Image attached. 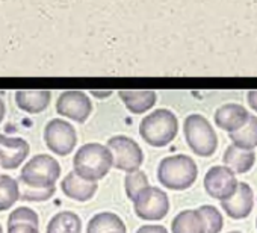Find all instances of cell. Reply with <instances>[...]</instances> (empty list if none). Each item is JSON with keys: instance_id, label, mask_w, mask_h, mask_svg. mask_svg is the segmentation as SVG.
I'll list each match as a JSON object with an SVG mask.
<instances>
[{"instance_id": "cell-1", "label": "cell", "mask_w": 257, "mask_h": 233, "mask_svg": "<svg viewBox=\"0 0 257 233\" xmlns=\"http://www.w3.org/2000/svg\"><path fill=\"white\" fill-rule=\"evenodd\" d=\"M113 167V159L106 146L89 143L82 146L73 159V171L83 180L97 183Z\"/></svg>"}, {"instance_id": "cell-2", "label": "cell", "mask_w": 257, "mask_h": 233, "mask_svg": "<svg viewBox=\"0 0 257 233\" xmlns=\"http://www.w3.org/2000/svg\"><path fill=\"white\" fill-rule=\"evenodd\" d=\"M198 176L197 164L186 155L164 158L158 167V180L168 189L183 191L194 185Z\"/></svg>"}, {"instance_id": "cell-3", "label": "cell", "mask_w": 257, "mask_h": 233, "mask_svg": "<svg viewBox=\"0 0 257 233\" xmlns=\"http://www.w3.org/2000/svg\"><path fill=\"white\" fill-rule=\"evenodd\" d=\"M179 132L177 117L170 109H156L140 125L141 138L152 147L168 146Z\"/></svg>"}, {"instance_id": "cell-4", "label": "cell", "mask_w": 257, "mask_h": 233, "mask_svg": "<svg viewBox=\"0 0 257 233\" xmlns=\"http://www.w3.org/2000/svg\"><path fill=\"white\" fill-rule=\"evenodd\" d=\"M61 176L59 162L50 155H37L26 162L20 173V183L34 189L53 188Z\"/></svg>"}, {"instance_id": "cell-5", "label": "cell", "mask_w": 257, "mask_h": 233, "mask_svg": "<svg viewBox=\"0 0 257 233\" xmlns=\"http://www.w3.org/2000/svg\"><path fill=\"white\" fill-rule=\"evenodd\" d=\"M183 132L189 149L201 158H209L216 152L218 138L212 125L203 115L192 113L185 120Z\"/></svg>"}, {"instance_id": "cell-6", "label": "cell", "mask_w": 257, "mask_h": 233, "mask_svg": "<svg viewBox=\"0 0 257 233\" xmlns=\"http://www.w3.org/2000/svg\"><path fill=\"white\" fill-rule=\"evenodd\" d=\"M112 155L113 159V167L116 170L125 171V173H134L138 171L140 167L144 162V153L138 143L135 140L124 137V135H116L112 137L107 141L106 146Z\"/></svg>"}, {"instance_id": "cell-7", "label": "cell", "mask_w": 257, "mask_h": 233, "mask_svg": "<svg viewBox=\"0 0 257 233\" xmlns=\"http://www.w3.org/2000/svg\"><path fill=\"white\" fill-rule=\"evenodd\" d=\"M134 209L138 218L146 221H158L167 216L170 210V200L168 195L156 188V186H147L138 195L132 200Z\"/></svg>"}, {"instance_id": "cell-8", "label": "cell", "mask_w": 257, "mask_h": 233, "mask_svg": "<svg viewBox=\"0 0 257 233\" xmlns=\"http://www.w3.org/2000/svg\"><path fill=\"white\" fill-rule=\"evenodd\" d=\"M44 141L49 150L55 155L68 156L77 144V135L74 128L68 122L53 119L47 123L44 129Z\"/></svg>"}, {"instance_id": "cell-9", "label": "cell", "mask_w": 257, "mask_h": 233, "mask_svg": "<svg viewBox=\"0 0 257 233\" xmlns=\"http://www.w3.org/2000/svg\"><path fill=\"white\" fill-rule=\"evenodd\" d=\"M236 188H237L236 176L227 167H221V165L212 167L204 176L206 192L219 201L230 198L234 194Z\"/></svg>"}, {"instance_id": "cell-10", "label": "cell", "mask_w": 257, "mask_h": 233, "mask_svg": "<svg viewBox=\"0 0 257 233\" xmlns=\"http://www.w3.org/2000/svg\"><path fill=\"white\" fill-rule=\"evenodd\" d=\"M56 110L59 115L67 117L70 120H74L77 123L86 122L92 110V104L89 97L82 91H64L58 101H56Z\"/></svg>"}, {"instance_id": "cell-11", "label": "cell", "mask_w": 257, "mask_h": 233, "mask_svg": "<svg viewBox=\"0 0 257 233\" xmlns=\"http://www.w3.org/2000/svg\"><path fill=\"white\" fill-rule=\"evenodd\" d=\"M31 152L29 143L23 138L0 135V165L5 170L19 168Z\"/></svg>"}, {"instance_id": "cell-12", "label": "cell", "mask_w": 257, "mask_h": 233, "mask_svg": "<svg viewBox=\"0 0 257 233\" xmlns=\"http://www.w3.org/2000/svg\"><path fill=\"white\" fill-rule=\"evenodd\" d=\"M221 206L225 210V213L233 219L246 218L251 213L252 206H254L252 189L246 183H237L234 194L230 198L221 201Z\"/></svg>"}, {"instance_id": "cell-13", "label": "cell", "mask_w": 257, "mask_h": 233, "mask_svg": "<svg viewBox=\"0 0 257 233\" xmlns=\"http://www.w3.org/2000/svg\"><path fill=\"white\" fill-rule=\"evenodd\" d=\"M248 110L236 103H227L216 109L215 112V123L219 129L233 134L239 131L248 120Z\"/></svg>"}, {"instance_id": "cell-14", "label": "cell", "mask_w": 257, "mask_h": 233, "mask_svg": "<svg viewBox=\"0 0 257 233\" xmlns=\"http://www.w3.org/2000/svg\"><path fill=\"white\" fill-rule=\"evenodd\" d=\"M98 185L94 182H88L80 179L74 171L68 173L64 180L61 182V189L62 192L76 201H88L94 197V194L97 192Z\"/></svg>"}, {"instance_id": "cell-15", "label": "cell", "mask_w": 257, "mask_h": 233, "mask_svg": "<svg viewBox=\"0 0 257 233\" xmlns=\"http://www.w3.org/2000/svg\"><path fill=\"white\" fill-rule=\"evenodd\" d=\"M52 92L47 89H20L16 92L17 106L28 113H40L50 104Z\"/></svg>"}, {"instance_id": "cell-16", "label": "cell", "mask_w": 257, "mask_h": 233, "mask_svg": "<svg viewBox=\"0 0 257 233\" xmlns=\"http://www.w3.org/2000/svg\"><path fill=\"white\" fill-rule=\"evenodd\" d=\"M118 94L125 107L135 115L147 112L156 103V92L152 89H122Z\"/></svg>"}, {"instance_id": "cell-17", "label": "cell", "mask_w": 257, "mask_h": 233, "mask_svg": "<svg viewBox=\"0 0 257 233\" xmlns=\"http://www.w3.org/2000/svg\"><path fill=\"white\" fill-rule=\"evenodd\" d=\"M222 162L233 173L243 174L252 168V165L255 162V153L252 150L239 149L233 144V146L227 147V150L222 156Z\"/></svg>"}, {"instance_id": "cell-18", "label": "cell", "mask_w": 257, "mask_h": 233, "mask_svg": "<svg viewBox=\"0 0 257 233\" xmlns=\"http://www.w3.org/2000/svg\"><path fill=\"white\" fill-rule=\"evenodd\" d=\"M86 233H127L124 221L112 212L94 215L86 227Z\"/></svg>"}, {"instance_id": "cell-19", "label": "cell", "mask_w": 257, "mask_h": 233, "mask_svg": "<svg viewBox=\"0 0 257 233\" xmlns=\"http://www.w3.org/2000/svg\"><path fill=\"white\" fill-rule=\"evenodd\" d=\"M173 233H204V222L201 215L192 209L183 210L176 215L171 222Z\"/></svg>"}, {"instance_id": "cell-20", "label": "cell", "mask_w": 257, "mask_h": 233, "mask_svg": "<svg viewBox=\"0 0 257 233\" xmlns=\"http://www.w3.org/2000/svg\"><path fill=\"white\" fill-rule=\"evenodd\" d=\"M82 221L79 215L70 210L56 213L47 224V233H80Z\"/></svg>"}, {"instance_id": "cell-21", "label": "cell", "mask_w": 257, "mask_h": 233, "mask_svg": "<svg viewBox=\"0 0 257 233\" xmlns=\"http://www.w3.org/2000/svg\"><path fill=\"white\" fill-rule=\"evenodd\" d=\"M233 144L243 150H252L257 147V117L249 115L246 123L236 132L230 134Z\"/></svg>"}, {"instance_id": "cell-22", "label": "cell", "mask_w": 257, "mask_h": 233, "mask_svg": "<svg viewBox=\"0 0 257 233\" xmlns=\"http://www.w3.org/2000/svg\"><path fill=\"white\" fill-rule=\"evenodd\" d=\"M20 198L19 182L11 176L0 174V212L14 206Z\"/></svg>"}, {"instance_id": "cell-23", "label": "cell", "mask_w": 257, "mask_h": 233, "mask_svg": "<svg viewBox=\"0 0 257 233\" xmlns=\"http://www.w3.org/2000/svg\"><path fill=\"white\" fill-rule=\"evenodd\" d=\"M197 212L201 215L203 222H204V233H219L224 225L222 215L215 206L204 204L197 209Z\"/></svg>"}, {"instance_id": "cell-24", "label": "cell", "mask_w": 257, "mask_h": 233, "mask_svg": "<svg viewBox=\"0 0 257 233\" xmlns=\"http://www.w3.org/2000/svg\"><path fill=\"white\" fill-rule=\"evenodd\" d=\"M147 186H150V185H149L147 174L144 171L138 170L134 173H127L125 180H124V188H125L127 197L131 200H134L138 195V192H141Z\"/></svg>"}, {"instance_id": "cell-25", "label": "cell", "mask_w": 257, "mask_h": 233, "mask_svg": "<svg viewBox=\"0 0 257 233\" xmlns=\"http://www.w3.org/2000/svg\"><path fill=\"white\" fill-rule=\"evenodd\" d=\"M14 224H31L35 227H40V219H38V213L35 210H32L31 207H19L14 212H11L10 218H8V227L14 225Z\"/></svg>"}, {"instance_id": "cell-26", "label": "cell", "mask_w": 257, "mask_h": 233, "mask_svg": "<svg viewBox=\"0 0 257 233\" xmlns=\"http://www.w3.org/2000/svg\"><path fill=\"white\" fill-rule=\"evenodd\" d=\"M20 188V198L19 200H25V201H46L50 197H53L56 188H47V189H34V188H28L22 183H19Z\"/></svg>"}, {"instance_id": "cell-27", "label": "cell", "mask_w": 257, "mask_h": 233, "mask_svg": "<svg viewBox=\"0 0 257 233\" xmlns=\"http://www.w3.org/2000/svg\"><path fill=\"white\" fill-rule=\"evenodd\" d=\"M8 233H40V230L31 224H14L8 227Z\"/></svg>"}, {"instance_id": "cell-28", "label": "cell", "mask_w": 257, "mask_h": 233, "mask_svg": "<svg viewBox=\"0 0 257 233\" xmlns=\"http://www.w3.org/2000/svg\"><path fill=\"white\" fill-rule=\"evenodd\" d=\"M137 233H168V230L164 225H143L140 227V230H137Z\"/></svg>"}, {"instance_id": "cell-29", "label": "cell", "mask_w": 257, "mask_h": 233, "mask_svg": "<svg viewBox=\"0 0 257 233\" xmlns=\"http://www.w3.org/2000/svg\"><path fill=\"white\" fill-rule=\"evenodd\" d=\"M246 100H248V104L251 109H254L257 112V89H252V91H248L246 94Z\"/></svg>"}, {"instance_id": "cell-30", "label": "cell", "mask_w": 257, "mask_h": 233, "mask_svg": "<svg viewBox=\"0 0 257 233\" xmlns=\"http://www.w3.org/2000/svg\"><path fill=\"white\" fill-rule=\"evenodd\" d=\"M5 112H7L5 101L2 100V97H0V123H2V122H4V119H5Z\"/></svg>"}, {"instance_id": "cell-31", "label": "cell", "mask_w": 257, "mask_h": 233, "mask_svg": "<svg viewBox=\"0 0 257 233\" xmlns=\"http://www.w3.org/2000/svg\"><path fill=\"white\" fill-rule=\"evenodd\" d=\"M94 95H100L98 98H101V95H110V91H106V92H97V91H92Z\"/></svg>"}, {"instance_id": "cell-32", "label": "cell", "mask_w": 257, "mask_h": 233, "mask_svg": "<svg viewBox=\"0 0 257 233\" xmlns=\"http://www.w3.org/2000/svg\"><path fill=\"white\" fill-rule=\"evenodd\" d=\"M0 233H4V228H2V224H0Z\"/></svg>"}, {"instance_id": "cell-33", "label": "cell", "mask_w": 257, "mask_h": 233, "mask_svg": "<svg viewBox=\"0 0 257 233\" xmlns=\"http://www.w3.org/2000/svg\"><path fill=\"white\" fill-rule=\"evenodd\" d=\"M228 233H240V231H228Z\"/></svg>"}, {"instance_id": "cell-34", "label": "cell", "mask_w": 257, "mask_h": 233, "mask_svg": "<svg viewBox=\"0 0 257 233\" xmlns=\"http://www.w3.org/2000/svg\"><path fill=\"white\" fill-rule=\"evenodd\" d=\"M255 225H257V221H255Z\"/></svg>"}]
</instances>
